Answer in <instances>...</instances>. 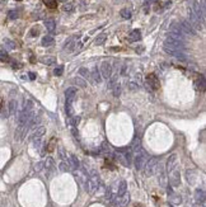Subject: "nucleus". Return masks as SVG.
<instances>
[{
    "label": "nucleus",
    "mask_w": 206,
    "mask_h": 207,
    "mask_svg": "<svg viewBox=\"0 0 206 207\" xmlns=\"http://www.w3.org/2000/svg\"><path fill=\"white\" fill-rule=\"evenodd\" d=\"M146 161H148V156H146V154H145V152H144L143 150L139 151V152L136 154V156H135V159H134L135 168H136L137 170L144 169V167H145Z\"/></svg>",
    "instance_id": "nucleus-1"
},
{
    "label": "nucleus",
    "mask_w": 206,
    "mask_h": 207,
    "mask_svg": "<svg viewBox=\"0 0 206 207\" xmlns=\"http://www.w3.org/2000/svg\"><path fill=\"white\" fill-rule=\"evenodd\" d=\"M187 22H188L190 24H191V27L194 28L196 32L202 29V23L200 22V19H198V18L194 14V12H192L191 8H188V20H187Z\"/></svg>",
    "instance_id": "nucleus-2"
},
{
    "label": "nucleus",
    "mask_w": 206,
    "mask_h": 207,
    "mask_svg": "<svg viewBox=\"0 0 206 207\" xmlns=\"http://www.w3.org/2000/svg\"><path fill=\"white\" fill-rule=\"evenodd\" d=\"M191 9H192V12H194V14L200 19V22L204 24V22H205V6H204V4L200 5L197 1H194Z\"/></svg>",
    "instance_id": "nucleus-3"
},
{
    "label": "nucleus",
    "mask_w": 206,
    "mask_h": 207,
    "mask_svg": "<svg viewBox=\"0 0 206 207\" xmlns=\"http://www.w3.org/2000/svg\"><path fill=\"white\" fill-rule=\"evenodd\" d=\"M145 174L146 176H153L154 173H155L157 168H158V159L157 158H152L149 159V160L146 161L145 164Z\"/></svg>",
    "instance_id": "nucleus-4"
},
{
    "label": "nucleus",
    "mask_w": 206,
    "mask_h": 207,
    "mask_svg": "<svg viewBox=\"0 0 206 207\" xmlns=\"http://www.w3.org/2000/svg\"><path fill=\"white\" fill-rule=\"evenodd\" d=\"M146 81H148V87L153 90H158L160 88V83H159V79L157 78L155 74H148L146 76Z\"/></svg>",
    "instance_id": "nucleus-5"
},
{
    "label": "nucleus",
    "mask_w": 206,
    "mask_h": 207,
    "mask_svg": "<svg viewBox=\"0 0 206 207\" xmlns=\"http://www.w3.org/2000/svg\"><path fill=\"white\" fill-rule=\"evenodd\" d=\"M101 75L106 79H109L112 76V65L108 61H103L101 65Z\"/></svg>",
    "instance_id": "nucleus-6"
},
{
    "label": "nucleus",
    "mask_w": 206,
    "mask_h": 207,
    "mask_svg": "<svg viewBox=\"0 0 206 207\" xmlns=\"http://www.w3.org/2000/svg\"><path fill=\"white\" fill-rule=\"evenodd\" d=\"M179 25H181V29H182L183 33H185V36H187V34H191V36H195V34H196V31L191 27V24H190L187 20H181V23H179Z\"/></svg>",
    "instance_id": "nucleus-7"
},
{
    "label": "nucleus",
    "mask_w": 206,
    "mask_h": 207,
    "mask_svg": "<svg viewBox=\"0 0 206 207\" xmlns=\"http://www.w3.org/2000/svg\"><path fill=\"white\" fill-rule=\"evenodd\" d=\"M65 97H66V103L71 104L73 100L76 97V89L75 88H67L65 92Z\"/></svg>",
    "instance_id": "nucleus-8"
},
{
    "label": "nucleus",
    "mask_w": 206,
    "mask_h": 207,
    "mask_svg": "<svg viewBox=\"0 0 206 207\" xmlns=\"http://www.w3.org/2000/svg\"><path fill=\"white\" fill-rule=\"evenodd\" d=\"M98 184H99V178L97 176H93L88 182V188H89V192L93 193L95 189L98 188Z\"/></svg>",
    "instance_id": "nucleus-9"
},
{
    "label": "nucleus",
    "mask_w": 206,
    "mask_h": 207,
    "mask_svg": "<svg viewBox=\"0 0 206 207\" xmlns=\"http://www.w3.org/2000/svg\"><path fill=\"white\" fill-rule=\"evenodd\" d=\"M169 179H170V183H172L173 187H178L179 186V171L173 169L172 171H170Z\"/></svg>",
    "instance_id": "nucleus-10"
},
{
    "label": "nucleus",
    "mask_w": 206,
    "mask_h": 207,
    "mask_svg": "<svg viewBox=\"0 0 206 207\" xmlns=\"http://www.w3.org/2000/svg\"><path fill=\"white\" fill-rule=\"evenodd\" d=\"M176 165H177V155L176 154H172L168 158V161H167V170L172 171L176 168Z\"/></svg>",
    "instance_id": "nucleus-11"
},
{
    "label": "nucleus",
    "mask_w": 206,
    "mask_h": 207,
    "mask_svg": "<svg viewBox=\"0 0 206 207\" xmlns=\"http://www.w3.org/2000/svg\"><path fill=\"white\" fill-rule=\"evenodd\" d=\"M141 40V32L139 29H134L128 34V41L130 42H136V41H140Z\"/></svg>",
    "instance_id": "nucleus-12"
},
{
    "label": "nucleus",
    "mask_w": 206,
    "mask_h": 207,
    "mask_svg": "<svg viewBox=\"0 0 206 207\" xmlns=\"http://www.w3.org/2000/svg\"><path fill=\"white\" fill-rule=\"evenodd\" d=\"M91 78H93V80H94V83H101L102 81V75H101V71L98 70V68H94L92 70V72H91Z\"/></svg>",
    "instance_id": "nucleus-13"
},
{
    "label": "nucleus",
    "mask_w": 206,
    "mask_h": 207,
    "mask_svg": "<svg viewBox=\"0 0 206 207\" xmlns=\"http://www.w3.org/2000/svg\"><path fill=\"white\" fill-rule=\"evenodd\" d=\"M40 61L45 64V65H55L56 64V59H55L54 56H43V57H41L40 59Z\"/></svg>",
    "instance_id": "nucleus-14"
},
{
    "label": "nucleus",
    "mask_w": 206,
    "mask_h": 207,
    "mask_svg": "<svg viewBox=\"0 0 206 207\" xmlns=\"http://www.w3.org/2000/svg\"><path fill=\"white\" fill-rule=\"evenodd\" d=\"M67 165H69L70 169H78V167H79L78 159L74 156V155H70V159L67 160Z\"/></svg>",
    "instance_id": "nucleus-15"
},
{
    "label": "nucleus",
    "mask_w": 206,
    "mask_h": 207,
    "mask_svg": "<svg viewBox=\"0 0 206 207\" xmlns=\"http://www.w3.org/2000/svg\"><path fill=\"white\" fill-rule=\"evenodd\" d=\"M54 43H55V38L52 36H50V34H47V36H45L42 38V46H45V47L52 46Z\"/></svg>",
    "instance_id": "nucleus-16"
},
{
    "label": "nucleus",
    "mask_w": 206,
    "mask_h": 207,
    "mask_svg": "<svg viewBox=\"0 0 206 207\" xmlns=\"http://www.w3.org/2000/svg\"><path fill=\"white\" fill-rule=\"evenodd\" d=\"M45 132H46V128H45V126H40L36 128V131L33 132V135H32V140L33 139H38L41 137L42 135H45Z\"/></svg>",
    "instance_id": "nucleus-17"
},
{
    "label": "nucleus",
    "mask_w": 206,
    "mask_h": 207,
    "mask_svg": "<svg viewBox=\"0 0 206 207\" xmlns=\"http://www.w3.org/2000/svg\"><path fill=\"white\" fill-rule=\"evenodd\" d=\"M45 27L49 32H54L56 28V23H55L54 19H47V20H45Z\"/></svg>",
    "instance_id": "nucleus-18"
},
{
    "label": "nucleus",
    "mask_w": 206,
    "mask_h": 207,
    "mask_svg": "<svg viewBox=\"0 0 206 207\" xmlns=\"http://www.w3.org/2000/svg\"><path fill=\"white\" fill-rule=\"evenodd\" d=\"M56 146H57V139L56 137H52L49 141V144H47V146H46V149H47V151L49 152H52L55 149H56Z\"/></svg>",
    "instance_id": "nucleus-19"
},
{
    "label": "nucleus",
    "mask_w": 206,
    "mask_h": 207,
    "mask_svg": "<svg viewBox=\"0 0 206 207\" xmlns=\"http://www.w3.org/2000/svg\"><path fill=\"white\" fill-rule=\"evenodd\" d=\"M126 191H127V184H126L125 180H122V182L120 183V186H118V191H117L118 197H121V196H124L125 193H127Z\"/></svg>",
    "instance_id": "nucleus-20"
},
{
    "label": "nucleus",
    "mask_w": 206,
    "mask_h": 207,
    "mask_svg": "<svg viewBox=\"0 0 206 207\" xmlns=\"http://www.w3.org/2000/svg\"><path fill=\"white\" fill-rule=\"evenodd\" d=\"M128 201H130V196H128V193H125L124 196H121V197H118V205H120L121 207H125L128 203Z\"/></svg>",
    "instance_id": "nucleus-21"
},
{
    "label": "nucleus",
    "mask_w": 206,
    "mask_h": 207,
    "mask_svg": "<svg viewBox=\"0 0 206 207\" xmlns=\"http://www.w3.org/2000/svg\"><path fill=\"white\" fill-rule=\"evenodd\" d=\"M15 112H17V102L12 99L9 102V106H8V114H14Z\"/></svg>",
    "instance_id": "nucleus-22"
},
{
    "label": "nucleus",
    "mask_w": 206,
    "mask_h": 207,
    "mask_svg": "<svg viewBox=\"0 0 206 207\" xmlns=\"http://www.w3.org/2000/svg\"><path fill=\"white\" fill-rule=\"evenodd\" d=\"M196 85V89H198V90H205V78L204 76H200V79H197L195 83Z\"/></svg>",
    "instance_id": "nucleus-23"
},
{
    "label": "nucleus",
    "mask_w": 206,
    "mask_h": 207,
    "mask_svg": "<svg viewBox=\"0 0 206 207\" xmlns=\"http://www.w3.org/2000/svg\"><path fill=\"white\" fill-rule=\"evenodd\" d=\"M102 152L106 155H112V149L108 142H103L102 144Z\"/></svg>",
    "instance_id": "nucleus-24"
},
{
    "label": "nucleus",
    "mask_w": 206,
    "mask_h": 207,
    "mask_svg": "<svg viewBox=\"0 0 206 207\" xmlns=\"http://www.w3.org/2000/svg\"><path fill=\"white\" fill-rule=\"evenodd\" d=\"M107 40V34L106 33H102V34H99V36L95 38V41H94V43L97 44V46H101V44L104 43V41Z\"/></svg>",
    "instance_id": "nucleus-25"
},
{
    "label": "nucleus",
    "mask_w": 206,
    "mask_h": 207,
    "mask_svg": "<svg viewBox=\"0 0 206 207\" xmlns=\"http://www.w3.org/2000/svg\"><path fill=\"white\" fill-rule=\"evenodd\" d=\"M133 150L136 152H139L141 151V142H140V139H135L134 140V142H133Z\"/></svg>",
    "instance_id": "nucleus-26"
},
{
    "label": "nucleus",
    "mask_w": 206,
    "mask_h": 207,
    "mask_svg": "<svg viewBox=\"0 0 206 207\" xmlns=\"http://www.w3.org/2000/svg\"><path fill=\"white\" fill-rule=\"evenodd\" d=\"M43 1V4L47 6V8H50V9H55V8H57V1L56 0H42Z\"/></svg>",
    "instance_id": "nucleus-27"
},
{
    "label": "nucleus",
    "mask_w": 206,
    "mask_h": 207,
    "mask_svg": "<svg viewBox=\"0 0 206 207\" xmlns=\"http://www.w3.org/2000/svg\"><path fill=\"white\" fill-rule=\"evenodd\" d=\"M4 46H5L6 50H14L15 49V42H13L12 40L5 38V40H4Z\"/></svg>",
    "instance_id": "nucleus-28"
},
{
    "label": "nucleus",
    "mask_w": 206,
    "mask_h": 207,
    "mask_svg": "<svg viewBox=\"0 0 206 207\" xmlns=\"http://www.w3.org/2000/svg\"><path fill=\"white\" fill-rule=\"evenodd\" d=\"M79 75H82L83 78L91 79V72H89V70L87 69V68H80L79 69Z\"/></svg>",
    "instance_id": "nucleus-29"
},
{
    "label": "nucleus",
    "mask_w": 206,
    "mask_h": 207,
    "mask_svg": "<svg viewBox=\"0 0 206 207\" xmlns=\"http://www.w3.org/2000/svg\"><path fill=\"white\" fill-rule=\"evenodd\" d=\"M120 14H121V17L124 18V19H130L131 18V12L128 10V9H121V12H120Z\"/></svg>",
    "instance_id": "nucleus-30"
},
{
    "label": "nucleus",
    "mask_w": 206,
    "mask_h": 207,
    "mask_svg": "<svg viewBox=\"0 0 206 207\" xmlns=\"http://www.w3.org/2000/svg\"><path fill=\"white\" fill-rule=\"evenodd\" d=\"M75 84L78 85V87H80V88H85L87 87V81L84 80L83 78H75Z\"/></svg>",
    "instance_id": "nucleus-31"
},
{
    "label": "nucleus",
    "mask_w": 206,
    "mask_h": 207,
    "mask_svg": "<svg viewBox=\"0 0 206 207\" xmlns=\"http://www.w3.org/2000/svg\"><path fill=\"white\" fill-rule=\"evenodd\" d=\"M38 34H40V28H38V25L32 27V29L30 31V36L31 37H37Z\"/></svg>",
    "instance_id": "nucleus-32"
},
{
    "label": "nucleus",
    "mask_w": 206,
    "mask_h": 207,
    "mask_svg": "<svg viewBox=\"0 0 206 207\" xmlns=\"http://www.w3.org/2000/svg\"><path fill=\"white\" fill-rule=\"evenodd\" d=\"M45 165H46V168L49 170H52V168H54V159L52 158H47L46 159V161H45Z\"/></svg>",
    "instance_id": "nucleus-33"
},
{
    "label": "nucleus",
    "mask_w": 206,
    "mask_h": 207,
    "mask_svg": "<svg viewBox=\"0 0 206 207\" xmlns=\"http://www.w3.org/2000/svg\"><path fill=\"white\" fill-rule=\"evenodd\" d=\"M75 38H71V40L69 41V42L66 43V50L67 51H73L74 50V47H75Z\"/></svg>",
    "instance_id": "nucleus-34"
},
{
    "label": "nucleus",
    "mask_w": 206,
    "mask_h": 207,
    "mask_svg": "<svg viewBox=\"0 0 206 207\" xmlns=\"http://www.w3.org/2000/svg\"><path fill=\"white\" fill-rule=\"evenodd\" d=\"M62 10H64V12H66V13L73 12V10H74V5L71 4V3H67V4H64V5H62Z\"/></svg>",
    "instance_id": "nucleus-35"
},
{
    "label": "nucleus",
    "mask_w": 206,
    "mask_h": 207,
    "mask_svg": "<svg viewBox=\"0 0 206 207\" xmlns=\"http://www.w3.org/2000/svg\"><path fill=\"white\" fill-rule=\"evenodd\" d=\"M112 90H113V95H115V97H118V95L121 94V85L117 83V84L112 88Z\"/></svg>",
    "instance_id": "nucleus-36"
},
{
    "label": "nucleus",
    "mask_w": 206,
    "mask_h": 207,
    "mask_svg": "<svg viewBox=\"0 0 206 207\" xmlns=\"http://www.w3.org/2000/svg\"><path fill=\"white\" fill-rule=\"evenodd\" d=\"M62 72H64V66H57V68L54 70V74L56 76H61Z\"/></svg>",
    "instance_id": "nucleus-37"
},
{
    "label": "nucleus",
    "mask_w": 206,
    "mask_h": 207,
    "mask_svg": "<svg viewBox=\"0 0 206 207\" xmlns=\"http://www.w3.org/2000/svg\"><path fill=\"white\" fill-rule=\"evenodd\" d=\"M59 168H60V170H61V171H66V170H69V169H70V168H69V165H67V163H65V161L60 163Z\"/></svg>",
    "instance_id": "nucleus-38"
},
{
    "label": "nucleus",
    "mask_w": 206,
    "mask_h": 207,
    "mask_svg": "<svg viewBox=\"0 0 206 207\" xmlns=\"http://www.w3.org/2000/svg\"><path fill=\"white\" fill-rule=\"evenodd\" d=\"M200 198H201V202H204V198H205L204 192H202V191H197V192H196V199L200 201Z\"/></svg>",
    "instance_id": "nucleus-39"
},
{
    "label": "nucleus",
    "mask_w": 206,
    "mask_h": 207,
    "mask_svg": "<svg viewBox=\"0 0 206 207\" xmlns=\"http://www.w3.org/2000/svg\"><path fill=\"white\" fill-rule=\"evenodd\" d=\"M127 87L130 88L131 90H136V89L139 88V85H137L135 81H128V83H127Z\"/></svg>",
    "instance_id": "nucleus-40"
},
{
    "label": "nucleus",
    "mask_w": 206,
    "mask_h": 207,
    "mask_svg": "<svg viewBox=\"0 0 206 207\" xmlns=\"http://www.w3.org/2000/svg\"><path fill=\"white\" fill-rule=\"evenodd\" d=\"M8 17L10 19H17L18 18V12L17 10H10L8 13Z\"/></svg>",
    "instance_id": "nucleus-41"
},
{
    "label": "nucleus",
    "mask_w": 206,
    "mask_h": 207,
    "mask_svg": "<svg viewBox=\"0 0 206 207\" xmlns=\"http://www.w3.org/2000/svg\"><path fill=\"white\" fill-rule=\"evenodd\" d=\"M71 133H73V136H74V140L75 141H79V135H78V131H76V128H75V126H71Z\"/></svg>",
    "instance_id": "nucleus-42"
},
{
    "label": "nucleus",
    "mask_w": 206,
    "mask_h": 207,
    "mask_svg": "<svg viewBox=\"0 0 206 207\" xmlns=\"http://www.w3.org/2000/svg\"><path fill=\"white\" fill-rule=\"evenodd\" d=\"M9 60L10 59H9V56L6 55V53H0V61L1 62H8Z\"/></svg>",
    "instance_id": "nucleus-43"
},
{
    "label": "nucleus",
    "mask_w": 206,
    "mask_h": 207,
    "mask_svg": "<svg viewBox=\"0 0 206 207\" xmlns=\"http://www.w3.org/2000/svg\"><path fill=\"white\" fill-rule=\"evenodd\" d=\"M33 145H34V148L40 149V148H41V137H38V139H33Z\"/></svg>",
    "instance_id": "nucleus-44"
},
{
    "label": "nucleus",
    "mask_w": 206,
    "mask_h": 207,
    "mask_svg": "<svg viewBox=\"0 0 206 207\" xmlns=\"http://www.w3.org/2000/svg\"><path fill=\"white\" fill-rule=\"evenodd\" d=\"M172 202L174 203V205L181 203V197H179V196H174V197H173V199H172Z\"/></svg>",
    "instance_id": "nucleus-45"
},
{
    "label": "nucleus",
    "mask_w": 206,
    "mask_h": 207,
    "mask_svg": "<svg viewBox=\"0 0 206 207\" xmlns=\"http://www.w3.org/2000/svg\"><path fill=\"white\" fill-rule=\"evenodd\" d=\"M59 156H60V159H65L66 154H65V150H64V149H59Z\"/></svg>",
    "instance_id": "nucleus-46"
},
{
    "label": "nucleus",
    "mask_w": 206,
    "mask_h": 207,
    "mask_svg": "<svg viewBox=\"0 0 206 207\" xmlns=\"http://www.w3.org/2000/svg\"><path fill=\"white\" fill-rule=\"evenodd\" d=\"M79 121H80V117H73L71 118V123H73V126H76L79 123Z\"/></svg>",
    "instance_id": "nucleus-47"
},
{
    "label": "nucleus",
    "mask_w": 206,
    "mask_h": 207,
    "mask_svg": "<svg viewBox=\"0 0 206 207\" xmlns=\"http://www.w3.org/2000/svg\"><path fill=\"white\" fill-rule=\"evenodd\" d=\"M12 66H13V69H19V68H21V65H19L18 62H15V61L12 62Z\"/></svg>",
    "instance_id": "nucleus-48"
},
{
    "label": "nucleus",
    "mask_w": 206,
    "mask_h": 207,
    "mask_svg": "<svg viewBox=\"0 0 206 207\" xmlns=\"http://www.w3.org/2000/svg\"><path fill=\"white\" fill-rule=\"evenodd\" d=\"M28 75H30V79H31V80H34V79H36V74H34V72H30Z\"/></svg>",
    "instance_id": "nucleus-49"
},
{
    "label": "nucleus",
    "mask_w": 206,
    "mask_h": 207,
    "mask_svg": "<svg viewBox=\"0 0 206 207\" xmlns=\"http://www.w3.org/2000/svg\"><path fill=\"white\" fill-rule=\"evenodd\" d=\"M3 106H4V100H3V98L0 97V111L3 109Z\"/></svg>",
    "instance_id": "nucleus-50"
},
{
    "label": "nucleus",
    "mask_w": 206,
    "mask_h": 207,
    "mask_svg": "<svg viewBox=\"0 0 206 207\" xmlns=\"http://www.w3.org/2000/svg\"><path fill=\"white\" fill-rule=\"evenodd\" d=\"M135 207H144V205H141V203H139V205H135Z\"/></svg>",
    "instance_id": "nucleus-51"
},
{
    "label": "nucleus",
    "mask_w": 206,
    "mask_h": 207,
    "mask_svg": "<svg viewBox=\"0 0 206 207\" xmlns=\"http://www.w3.org/2000/svg\"><path fill=\"white\" fill-rule=\"evenodd\" d=\"M59 1H62V3H66L67 0H59Z\"/></svg>",
    "instance_id": "nucleus-52"
},
{
    "label": "nucleus",
    "mask_w": 206,
    "mask_h": 207,
    "mask_svg": "<svg viewBox=\"0 0 206 207\" xmlns=\"http://www.w3.org/2000/svg\"><path fill=\"white\" fill-rule=\"evenodd\" d=\"M148 1H154V0H148Z\"/></svg>",
    "instance_id": "nucleus-53"
}]
</instances>
